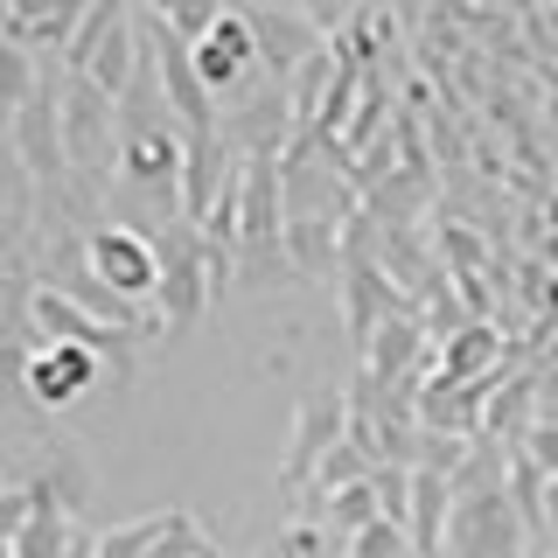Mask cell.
I'll return each mask as SVG.
<instances>
[{"label":"cell","instance_id":"ac0fdd59","mask_svg":"<svg viewBox=\"0 0 558 558\" xmlns=\"http://www.w3.org/2000/svg\"><path fill=\"white\" fill-rule=\"evenodd\" d=\"M342 558H418L412 551V531H398V523H371L363 537H349Z\"/></svg>","mask_w":558,"mask_h":558},{"label":"cell","instance_id":"2e32d148","mask_svg":"<svg viewBox=\"0 0 558 558\" xmlns=\"http://www.w3.org/2000/svg\"><path fill=\"white\" fill-rule=\"evenodd\" d=\"M43 92H49V84H43V63H35L22 43H8V35H0V105H8V112H22V105H35Z\"/></svg>","mask_w":558,"mask_h":558},{"label":"cell","instance_id":"9c48e42d","mask_svg":"<svg viewBox=\"0 0 558 558\" xmlns=\"http://www.w3.org/2000/svg\"><path fill=\"white\" fill-rule=\"evenodd\" d=\"M182 168H189V140L168 133V126H140L119 140V174H126L133 189H147V196H161L182 209Z\"/></svg>","mask_w":558,"mask_h":558},{"label":"cell","instance_id":"7a4b0ae2","mask_svg":"<svg viewBox=\"0 0 558 558\" xmlns=\"http://www.w3.org/2000/svg\"><path fill=\"white\" fill-rule=\"evenodd\" d=\"M84 272H92L98 287L112 293V307H126V301H161L168 252H161L147 231H133V223H98V231L84 238Z\"/></svg>","mask_w":558,"mask_h":558},{"label":"cell","instance_id":"7402d4cb","mask_svg":"<svg viewBox=\"0 0 558 558\" xmlns=\"http://www.w3.org/2000/svg\"><path fill=\"white\" fill-rule=\"evenodd\" d=\"M0 126H8V105H0Z\"/></svg>","mask_w":558,"mask_h":558},{"label":"cell","instance_id":"8fae6325","mask_svg":"<svg viewBox=\"0 0 558 558\" xmlns=\"http://www.w3.org/2000/svg\"><path fill=\"white\" fill-rule=\"evenodd\" d=\"M252 63H258V35H252V22H244V8H223V22L196 43L203 84H209V92H238V84L252 77Z\"/></svg>","mask_w":558,"mask_h":558},{"label":"cell","instance_id":"8992f818","mask_svg":"<svg viewBox=\"0 0 558 558\" xmlns=\"http://www.w3.org/2000/svg\"><path fill=\"white\" fill-rule=\"evenodd\" d=\"M223 279H231V252H209L203 238L174 244L168 252V272H161V328H189L203 322V307L223 293Z\"/></svg>","mask_w":558,"mask_h":558},{"label":"cell","instance_id":"44dd1931","mask_svg":"<svg viewBox=\"0 0 558 558\" xmlns=\"http://www.w3.org/2000/svg\"><path fill=\"white\" fill-rule=\"evenodd\" d=\"M0 502H8V475H0Z\"/></svg>","mask_w":558,"mask_h":558},{"label":"cell","instance_id":"5b68a950","mask_svg":"<svg viewBox=\"0 0 558 558\" xmlns=\"http://www.w3.org/2000/svg\"><path fill=\"white\" fill-rule=\"evenodd\" d=\"M349 398L342 391H307L301 412H293V440H287V461H279V482L287 488H314L328 468V453L349 440Z\"/></svg>","mask_w":558,"mask_h":558},{"label":"cell","instance_id":"9a60e30c","mask_svg":"<svg viewBox=\"0 0 558 558\" xmlns=\"http://www.w3.org/2000/svg\"><path fill=\"white\" fill-rule=\"evenodd\" d=\"M168 523H174V510H147V517H133V523L98 531L92 545H98V558H154V545L168 537Z\"/></svg>","mask_w":558,"mask_h":558},{"label":"cell","instance_id":"d6986e66","mask_svg":"<svg viewBox=\"0 0 558 558\" xmlns=\"http://www.w3.org/2000/svg\"><path fill=\"white\" fill-rule=\"evenodd\" d=\"M217 22H223V8H161V28L174 35V43H189V49H196Z\"/></svg>","mask_w":558,"mask_h":558},{"label":"cell","instance_id":"6da1fadb","mask_svg":"<svg viewBox=\"0 0 558 558\" xmlns=\"http://www.w3.org/2000/svg\"><path fill=\"white\" fill-rule=\"evenodd\" d=\"M147 57V22H133L126 8H84V28L70 43V77H92L105 98H126L133 92V70Z\"/></svg>","mask_w":558,"mask_h":558},{"label":"cell","instance_id":"30bf717a","mask_svg":"<svg viewBox=\"0 0 558 558\" xmlns=\"http://www.w3.org/2000/svg\"><path fill=\"white\" fill-rule=\"evenodd\" d=\"M244 22H252L258 35V63L272 70V77H287V70H301L314 49H328L322 43V22L301 8H244Z\"/></svg>","mask_w":558,"mask_h":558},{"label":"cell","instance_id":"3957f363","mask_svg":"<svg viewBox=\"0 0 558 558\" xmlns=\"http://www.w3.org/2000/svg\"><path fill=\"white\" fill-rule=\"evenodd\" d=\"M57 126H63V161L84 182H105L119 168V140H112V98L92 77H70L57 98Z\"/></svg>","mask_w":558,"mask_h":558},{"label":"cell","instance_id":"5bb4252c","mask_svg":"<svg viewBox=\"0 0 558 558\" xmlns=\"http://www.w3.org/2000/svg\"><path fill=\"white\" fill-rule=\"evenodd\" d=\"M77 28H84V8H0V35L22 43L28 57H43V49H63L70 57Z\"/></svg>","mask_w":558,"mask_h":558},{"label":"cell","instance_id":"e0dca14e","mask_svg":"<svg viewBox=\"0 0 558 558\" xmlns=\"http://www.w3.org/2000/svg\"><path fill=\"white\" fill-rule=\"evenodd\" d=\"M418 342H426V336H418L412 322H384L377 336H371V377H363V384H384V377H391V371H398V363L412 356Z\"/></svg>","mask_w":558,"mask_h":558},{"label":"cell","instance_id":"ba28073f","mask_svg":"<svg viewBox=\"0 0 558 558\" xmlns=\"http://www.w3.org/2000/svg\"><path fill=\"white\" fill-rule=\"evenodd\" d=\"M147 57L161 63V92H168V105H174V119H182V140H209L217 126H209V84H203V70H196V49L189 43H174V35L154 22L147 28Z\"/></svg>","mask_w":558,"mask_h":558},{"label":"cell","instance_id":"277c9868","mask_svg":"<svg viewBox=\"0 0 558 558\" xmlns=\"http://www.w3.org/2000/svg\"><path fill=\"white\" fill-rule=\"evenodd\" d=\"M28 322H35V336H43V342L92 349L98 363L112 356L126 336H140V322H126V314H92L77 293H63V287H35L28 293Z\"/></svg>","mask_w":558,"mask_h":558},{"label":"cell","instance_id":"4fadbf2b","mask_svg":"<svg viewBox=\"0 0 558 558\" xmlns=\"http://www.w3.org/2000/svg\"><path fill=\"white\" fill-rule=\"evenodd\" d=\"M496 356H502V336L488 322H468V328H453L447 349H440V371H433V384H453V391H475V384L496 371Z\"/></svg>","mask_w":558,"mask_h":558},{"label":"cell","instance_id":"52a82bcc","mask_svg":"<svg viewBox=\"0 0 558 558\" xmlns=\"http://www.w3.org/2000/svg\"><path fill=\"white\" fill-rule=\"evenodd\" d=\"M98 371H105V363L92 356V349L35 342L28 356H22V391H28L43 412H63V405H77L84 391H98Z\"/></svg>","mask_w":558,"mask_h":558},{"label":"cell","instance_id":"ffe728a7","mask_svg":"<svg viewBox=\"0 0 558 558\" xmlns=\"http://www.w3.org/2000/svg\"><path fill=\"white\" fill-rule=\"evenodd\" d=\"M551 314H558V279H551Z\"/></svg>","mask_w":558,"mask_h":558},{"label":"cell","instance_id":"7c38bea8","mask_svg":"<svg viewBox=\"0 0 558 558\" xmlns=\"http://www.w3.org/2000/svg\"><path fill=\"white\" fill-rule=\"evenodd\" d=\"M453 510H461V482H453V468H412V517H405V531H412L418 558H433L447 545Z\"/></svg>","mask_w":558,"mask_h":558}]
</instances>
